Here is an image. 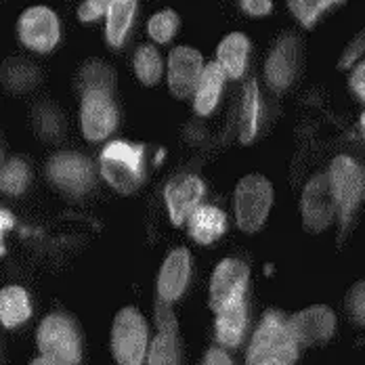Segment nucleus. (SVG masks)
I'll return each mask as SVG.
<instances>
[{"label": "nucleus", "mask_w": 365, "mask_h": 365, "mask_svg": "<svg viewBox=\"0 0 365 365\" xmlns=\"http://www.w3.org/2000/svg\"><path fill=\"white\" fill-rule=\"evenodd\" d=\"M298 344L294 340L288 317L277 311L269 309L258 328L252 334L246 364L248 365H296L298 361Z\"/></svg>", "instance_id": "f257e3e1"}, {"label": "nucleus", "mask_w": 365, "mask_h": 365, "mask_svg": "<svg viewBox=\"0 0 365 365\" xmlns=\"http://www.w3.org/2000/svg\"><path fill=\"white\" fill-rule=\"evenodd\" d=\"M145 147L126 141H113L99 155V168L103 179L120 193H133L145 179Z\"/></svg>", "instance_id": "f03ea898"}, {"label": "nucleus", "mask_w": 365, "mask_h": 365, "mask_svg": "<svg viewBox=\"0 0 365 365\" xmlns=\"http://www.w3.org/2000/svg\"><path fill=\"white\" fill-rule=\"evenodd\" d=\"M38 351L55 365H78L82 359V340L72 317L53 313L40 322L36 331Z\"/></svg>", "instance_id": "7ed1b4c3"}, {"label": "nucleus", "mask_w": 365, "mask_h": 365, "mask_svg": "<svg viewBox=\"0 0 365 365\" xmlns=\"http://www.w3.org/2000/svg\"><path fill=\"white\" fill-rule=\"evenodd\" d=\"M273 204V187L260 175H248L235 189V220L244 233H256L269 217Z\"/></svg>", "instance_id": "20e7f679"}, {"label": "nucleus", "mask_w": 365, "mask_h": 365, "mask_svg": "<svg viewBox=\"0 0 365 365\" xmlns=\"http://www.w3.org/2000/svg\"><path fill=\"white\" fill-rule=\"evenodd\" d=\"M111 353L120 365H141L147 353V324L143 315L126 307L111 326Z\"/></svg>", "instance_id": "39448f33"}, {"label": "nucleus", "mask_w": 365, "mask_h": 365, "mask_svg": "<svg viewBox=\"0 0 365 365\" xmlns=\"http://www.w3.org/2000/svg\"><path fill=\"white\" fill-rule=\"evenodd\" d=\"M329 181L331 191L338 204V217L342 222V229H346L353 212L357 210L359 202L364 200L365 182L361 166L349 158V155H338L331 166H329Z\"/></svg>", "instance_id": "423d86ee"}, {"label": "nucleus", "mask_w": 365, "mask_h": 365, "mask_svg": "<svg viewBox=\"0 0 365 365\" xmlns=\"http://www.w3.org/2000/svg\"><path fill=\"white\" fill-rule=\"evenodd\" d=\"M250 269L246 262L237 258H225L215 269L210 277V298L208 304L215 313H220L242 300H246L248 292Z\"/></svg>", "instance_id": "0eeeda50"}, {"label": "nucleus", "mask_w": 365, "mask_h": 365, "mask_svg": "<svg viewBox=\"0 0 365 365\" xmlns=\"http://www.w3.org/2000/svg\"><path fill=\"white\" fill-rule=\"evenodd\" d=\"M300 210H302V225L309 233H322L331 225L334 217L338 215V204L331 191L328 173L315 175L307 182Z\"/></svg>", "instance_id": "6e6552de"}, {"label": "nucleus", "mask_w": 365, "mask_h": 365, "mask_svg": "<svg viewBox=\"0 0 365 365\" xmlns=\"http://www.w3.org/2000/svg\"><path fill=\"white\" fill-rule=\"evenodd\" d=\"M288 326L298 349L302 351L313 344H324L334 336L336 313L326 304H313L288 317Z\"/></svg>", "instance_id": "1a4fd4ad"}, {"label": "nucleus", "mask_w": 365, "mask_h": 365, "mask_svg": "<svg viewBox=\"0 0 365 365\" xmlns=\"http://www.w3.org/2000/svg\"><path fill=\"white\" fill-rule=\"evenodd\" d=\"M115 106L111 101V93L106 91H88L82 97L80 106V126L88 141H101L110 137L115 128Z\"/></svg>", "instance_id": "9d476101"}, {"label": "nucleus", "mask_w": 365, "mask_h": 365, "mask_svg": "<svg viewBox=\"0 0 365 365\" xmlns=\"http://www.w3.org/2000/svg\"><path fill=\"white\" fill-rule=\"evenodd\" d=\"M17 30L21 42L38 53H48L59 42V19L46 6H32L24 11Z\"/></svg>", "instance_id": "9b49d317"}, {"label": "nucleus", "mask_w": 365, "mask_h": 365, "mask_svg": "<svg viewBox=\"0 0 365 365\" xmlns=\"http://www.w3.org/2000/svg\"><path fill=\"white\" fill-rule=\"evenodd\" d=\"M46 175L59 189L72 195H82L93 185V164L80 153L63 151L51 158Z\"/></svg>", "instance_id": "f8f14e48"}, {"label": "nucleus", "mask_w": 365, "mask_h": 365, "mask_svg": "<svg viewBox=\"0 0 365 365\" xmlns=\"http://www.w3.org/2000/svg\"><path fill=\"white\" fill-rule=\"evenodd\" d=\"M202 55L191 46H177L168 57V88L175 97L187 99L195 93L200 76L204 72Z\"/></svg>", "instance_id": "ddd939ff"}, {"label": "nucleus", "mask_w": 365, "mask_h": 365, "mask_svg": "<svg viewBox=\"0 0 365 365\" xmlns=\"http://www.w3.org/2000/svg\"><path fill=\"white\" fill-rule=\"evenodd\" d=\"M204 195V182L193 175H181L166 185L164 200L168 206V215L175 225H182L197 208Z\"/></svg>", "instance_id": "4468645a"}, {"label": "nucleus", "mask_w": 365, "mask_h": 365, "mask_svg": "<svg viewBox=\"0 0 365 365\" xmlns=\"http://www.w3.org/2000/svg\"><path fill=\"white\" fill-rule=\"evenodd\" d=\"M191 275V256L185 248H177L166 256L160 275H158V296L175 302L179 300L189 284Z\"/></svg>", "instance_id": "2eb2a0df"}, {"label": "nucleus", "mask_w": 365, "mask_h": 365, "mask_svg": "<svg viewBox=\"0 0 365 365\" xmlns=\"http://www.w3.org/2000/svg\"><path fill=\"white\" fill-rule=\"evenodd\" d=\"M298 68V40L288 34L284 36L267 61V80L273 88L284 91L290 86Z\"/></svg>", "instance_id": "dca6fc26"}, {"label": "nucleus", "mask_w": 365, "mask_h": 365, "mask_svg": "<svg viewBox=\"0 0 365 365\" xmlns=\"http://www.w3.org/2000/svg\"><path fill=\"white\" fill-rule=\"evenodd\" d=\"M246 328H248V304H246V300L217 313L215 329H217V340L222 346H227V349L240 346L244 340Z\"/></svg>", "instance_id": "f3484780"}, {"label": "nucleus", "mask_w": 365, "mask_h": 365, "mask_svg": "<svg viewBox=\"0 0 365 365\" xmlns=\"http://www.w3.org/2000/svg\"><path fill=\"white\" fill-rule=\"evenodd\" d=\"M225 78H227V73L219 63H208L204 68V72L200 76V82L195 86V93H193V108L200 115H208L217 108Z\"/></svg>", "instance_id": "a211bd4d"}, {"label": "nucleus", "mask_w": 365, "mask_h": 365, "mask_svg": "<svg viewBox=\"0 0 365 365\" xmlns=\"http://www.w3.org/2000/svg\"><path fill=\"white\" fill-rule=\"evenodd\" d=\"M227 229L225 212L215 206H200L189 217V233L197 244H212L217 242Z\"/></svg>", "instance_id": "6ab92c4d"}, {"label": "nucleus", "mask_w": 365, "mask_h": 365, "mask_svg": "<svg viewBox=\"0 0 365 365\" xmlns=\"http://www.w3.org/2000/svg\"><path fill=\"white\" fill-rule=\"evenodd\" d=\"M32 317V302L21 286H6L0 294V319L4 328H17Z\"/></svg>", "instance_id": "aec40b11"}, {"label": "nucleus", "mask_w": 365, "mask_h": 365, "mask_svg": "<svg viewBox=\"0 0 365 365\" xmlns=\"http://www.w3.org/2000/svg\"><path fill=\"white\" fill-rule=\"evenodd\" d=\"M248 51H250V42L244 34H229L219 44L217 51V63L225 70L227 76L231 78H240L246 70V61H248Z\"/></svg>", "instance_id": "412c9836"}, {"label": "nucleus", "mask_w": 365, "mask_h": 365, "mask_svg": "<svg viewBox=\"0 0 365 365\" xmlns=\"http://www.w3.org/2000/svg\"><path fill=\"white\" fill-rule=\"evenodd\" d=\"M182 346L179 328H164L151 340L147 365H181Z\"/></svg>", "instance_id": "4be33fe9"}, {"label": "nucleus", "mask_w": 365, "mask_h": 365, "mask_svg": "<svg viewBox=\"0 0 365 365\" xmlns=\"http://www.w3.org/2000/svg\"><path fill=\"white\" fill-rule=\"evenodd\" d=\"M137 11V0H111L108 11V42L111 46H122L128 34Z\"/></svg>", "instance_id": "5701e85b"}, {"label": "nucleus", "mask_w": 365, "mask_h": 365, "mask_svg": "<svg viewBox=\"0 0 365 365\" xmlns=\"http://www.w3.org/2000/svg\"><path fill=\"white\" fill-rule=\"evenodd\" d=\"M258 122H260L258 84L255 80H250L246 91H244V106H242V143H250L255 139Z\"/></svg>", "instance_id": "b1692460"}, {"label": "nucleus", "mask_w": 365, "mask_h": 365, "mask_svg": "<svg viewBox=\"0 0 365 365\" xmlns=\"http://www.w3.org/2000/svg\"><path fill=\"white\" fill-rule=\"evenodd\" d=\"M135 72L139 76V80L147 86H153V84L160 82V78H162V57H160L155 46L145 44L135 53Z\"/></svg>", "instance_id": "393cba45"}, {"label": "nucleus", "mask_w": 365, "mask_h": 365, "mask_svg": "<svg viewBox=\"0 0 365 365\" xmlns=\"http://www.w3.org/2000/svg\"><path fill=\"white\" fill-rule=\"evenodd\" d=\"M113 82H115V73L111 72V68L108 63H101V61H93V63H88L80 72L82 93H88V91H106V93H111Z\"/></svg>", "instance_id": "a878e982"}, {"label": "nucleus", "mask_w": 365, "mask_h": 365, "mask_svg": "<svg viewBox=\"0 0 365 365\" xmlns=\"http://www.w3.org/2000/svg\"><path fill=\"white\" fill-rule=\"evenodd\" d=\"M28 179H30V170L26 166L24 160L13 158L9 162H4L2 166V179H0V187L4 193L9 195H19L26 187H28Z\"/></svg>", "instance_id": "bb28decb"}, {"label": "nucleus", "mask_w": 365, "mask_h": 365, "mask_svg": "<svg viewBox=\"0 0 365 365\" xmlns=\"http://www.w3.org/2000/svg\"><path fill=\"white\" fill-rule=\"evenodd\" d=\"M36 78L38 73L34 66L28 61L15 59V61H9L4 66V84L11 91H26V88L34 86Z\"/></svg>", "instance_id": "cd10ccee"}, {"label": "nucleus", "mask_w": 365, "mask_h": 365, "mask_svg": "<svg viewBox=\"0 0 365 365\" xmlns=\"http://www.w3.org/2000/svg\"><path fill=\"white\" fill-rule=\"evenodd\" d=\"M177 28H179V15L173 9H164V11L155 13L147 24L149 36L162 44L173 40V36L177 34Z\"/></svg>", "instance_id": "c85d7f7f"}, {"label": "nucleus", "mask_w": 365, "mask_h": 365, "mask_svg": "<svg viewBox=\"0 0 365 365\" xmlns=\"http://www.w3.org/2000/svg\"><path fill=\"white\" fill-rule=\"evenodd\" d=\"M340 2L344 0H288V6L302 26L311 28L328 6L340 4Z\"/></svg>", "instance_id": "c756f323"}, {"label": "nucleus", "mask_w": 365, "mask_h": 365, "mask_svg": "<svg viewBox=\"0 0 365 365\" xmlns=\"http://www.w3.org/2000/svg\"><path fill=\"white\" fill-rule=\"evenodd\" d=\"M344 311L355 326L365 328V279H359L349 288L344 296Z\"/></svg>", "instance_id": "7c9ffc66"}, {"label": "nucleus", "mask_w": 365, "mask_h": 365, "mask_svg": "<svg viewBox=\"0 0 365 365\" xmlns=\"http://www.w3.org/2000/svg\"><path fill=\"white\" fill-rule=\"evenodd\" d=\"M111 0H84L78 9V19L80 21H93L99 19L110 11Z\"/></svg>", "instance_id": "2f4dec72"}, {"label": "nucleus", "mask_w": 365, "mask_h": 365, "mask_svg": "<svg viewBox=\"0 0 365 365\" xmlns=\"http://www.w3.org/2000/svg\"><path fill=\"white\" fill-rule=\"evenodd\" d=\"M365 51V28L357 34V36L353 38V42L346 46V51L342 53V57H340V68L342 70H346V68H351L361 55H364Z\"/></svg>", "instance_id": "473e14b6"}, {"label": "nucleus", "mask_w": 365, "mask_h": 365, "mask_svg": "<svg viewBox=\"0 0 365 365\" xmlns=\"http://www.w3.org/2000/svg\"><path fill=\"white\" fill-rule=\"evenodd\" d=\"M240 2H242V9L252 17H264L273 9L271 0H240Z\"/></svg>", "instance_id": "72a5a7b5"}, {"label": "nucleus", "mask_w": 365, "mask_h": 365, "mask_svg": "<svg viewBox=\"0 0 365 365\" xmlns=\"http://www.w3.org/2000/svg\"><path fill=\"white\" fill-rule=\"evenodd\" d=\"M351 88L357 93L359 99H364L365 101V61L353 72V76H351Z\"/></svg>", "instance_id": "f704fd0d"}, {"label": "nucleus", "mask_w": 365, "mask_h": 365, "mask_svg": "<svg viewBox=\"0 0 365 365\" xmlns=\"http://www.w3.org/2000/svg\"><path fill=\"white\" fill-rule=\"evenodd\" d=\"M202 365H235V364L231 361V357H229L225 351H220V349H210V351L206 353V357H204Z\"/></svg>", "instance_id": "c9c22d12"}, {"label": "nucleus", "mask_w": 365, "mask_h": 365, "mask_svg": "<svg viewBox=\"0 0 365 365\" xmlns=\"http://www.w3.org/2000/svg\"><path fill=\"white\" fill-rule=\"evenodd\" d=\"M13 222H15V220H13V215H11L9 210H2V217H0V229H2V233L9 231V229L13 227Z\"/></svg>", "instance_id": "e433bc0d"}, {"label": "nucleus", "mask_w": 365, "mask_h": 365, "mask_svg": "<svg viewBox=\"0 0 365 365\" xmlns=\"http://www.w3.org/2000/svg\"><path fill=\"white\" fill-rule=\"evenodd\" d=\"M30 365H55V364H53V361H48L46 357H42V355H40V357H38V359H34V361H32Z\"/></svg>", "instance_id": "4c0bfd02"}, {"label": "nucleus", "mask_w": 365, "mask_h": 365, "mask_svg": "<svg viewBox=\"0 0 365 365\" xmlns=\"http://www.w3.org/2000/svg\"><path fill=\"white\" fill-rule=\"evenodd\" d=\"M361 126L365 128V111H364V115H361Z\"/></svg>", "instance_id": "58836bf2"}, {"label": "nucleus", "mask_w": 365, "mask_h": 365, "mask_svg": "<svg viewBox=\"0 0 365 365\" xmlns=\"http://www.w3.org/2000/svg\"><path fill=\"white\" fill-rule=\"evenodd\" d=\"M364 170V182H365V168H361ZM364 197H365V193H364Z\"/></svg>", "instance_id": "ea45409f"}]
</instances>
